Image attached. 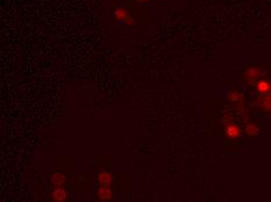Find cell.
Wrapping results in <instances>:
<instances>
[{
  "mask_svg": "<svg viewBox=\"0 0 271 202\" xmlns=\"http://www.w3.org/2000/svg\"><path fill=\"white\" fill-rule=\"evenodd\" d=\"M64 180H66L64 175L60 174V173H56V174H54L52 176V182H53L54 185H56V186H60L61 184H63Z\"/></svg>",
  "mask_w": 271,
  "mask_h": 202,
  "instance_id": "3",
  "label": "cell"
},
{
  "mask_svg": "<svg viewBox=\"0 0 271 202\" xmlns=\"http://www.w3.org/2000/svg\"><path fill=\"white\" fill-rule=\"evenodd\" d=\"M227 133H228V135H229V137L234 138V137H237V135H240V130H238V129H237L236 126L231 125V126H229V127L227 129Z\"/></svg>",
  "mask_w": 271,
  "mask_h": 202,
  "instance_id": "5",
  "label": "cell"
},
{
  "mask_svg": "<svg viewBox=\"0 0 271 202\" xmlns=\"http://www.w3.org/2000/svg\"><path fill=\"white\" fill-rule=\"evenodd\" d=\"M98 194H99V198L103 199V200H107V199L111 198V190L108 188H101Z\"/></svg>",
  "mask_w": 271,
  "mask_h": 202,
  "instance_id": "4",
  "label": "cell"
},
{
  "mask_svg": "<svg viewBox=\"0 0 271 202\" xmlns=\"http://www.w3.org/2000/svg\"><path fill=\"white\" fill-rule=\"evenodd\" d=\"M111 181H112V176H111L110 173H108V172H103V173L99 174V182H101L102 185L108 186V185L111 184Z\"/></svg>",
  "mask_w": 271,
  "mask_h": 202,
  "instance_id": "2",
  "label": "cell"
},
{
  "mask_svg": "<svg viewBox=\"0 0 271 202\" xmlns=\"http://www.w3.org/2000/svg\"><path fill=\"white\" fill-rule=\"evenodd\" d=\"M66 196H67V194H66V190L63 188H56L53 192V198L56 201H63L66 199Z\"/></svg>",
  "mask_w": 271,
  "mask_h": 202,
  "instance_id": "1",
  "label": "cell"
},
{
  "mask_svg": "<svg viewBox=\"0 0 271 202\" xmlns=\"http://www.w3.org/2000/svg\"><path fill=\"white\" fill-rule=\"evenodd\" d=\"M116 16L119 19V20H124L126 18V13L123 11V10H117L116 11Z\"/></svg>",
  "mask_w": 271,
  "mask_h": 202,
  "instance_id": "6",
  "label": "cell"
},
{
  "mask_svg": "<svg viewBox=\"0 0 271 202\" xmlns=\"http://www.w3.org/2000/svg\"><path fill=\"white\" fill-rule=\"evenodd\" d=\"M268 89V83H265V82H261L259 84H258V90H261V91H265Z\"/></svg>",
  "mask_w": 271,
  "mask_h": 202,
  "instance_id": "7",
  "label": "cell"
}]
</instances>
